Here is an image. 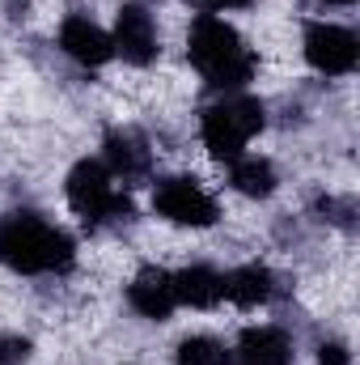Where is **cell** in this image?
<instances>
[{
    "mask_svg": "<svg viewBox=\"0 0 360 365\" xmlns=\"http://www.w3.org/2000/svg\"><path fill=\"white\" fill-rule=\"evenodd\" d=\"M0 264L26 276L68 272L73 268V238L34 212H13L0 221Z\"/></svg>",
    "mask_w": 360,
    "mask_h": 365,
    "instance_id": "cell-1",
    "label": "cell"
},
{
    "mask_svg": "<svg viewBox=\"0 0 360 365\" xmlns=\"http://www.w3.org/2000/svg\"><path fill=\"white\" fill-rule=\"evenodd\" d=\"M186 51H191V64L216 90H238V86H246L255 77V56L246 51L242 34L229 21L212 17V13H203L191 26V47Z\"/></svg>",
    "mask_w": 360,
    "mask_h": 365,
    "instance_id": "cell-2",
    "label": "cell"
},
{
    "mask_svg": "<svg viewBox=\"0 0 360 365\" xmlns=\"http://www.w3.org/2000/svg\"><path fill=\"white\" fill-rule=\"evenodd\" d=\"M259 128H263V102L259 98H225V102L208 106L199 119V136H203L208 153L221 162H238L246 140Z\"/></svg>",
    "mask_w": 360,
    "mask_h": 365,
    "instance_id": "cell-3",
    "label": "cell"
},
{
    "mask_svg": "<svg viewBox=\"0 0 360 365\" xmlns=\"http://www.w3.org/2000/svg\"><path fill=\"white\" fill-rule=\"evenodd\" d=\"M68 204L90 225H102V221H115V217L132 212V200L123 191H115V175L102 162H90V158L77 162L73 175H68Z\"/></svg>",
    "mask_w": 360,
    "mask_h": 365,
    "instance_id": "cell-4",
    "label": "cell"
},
{
    "mask_svg": "<svg viewBox=\"0 0 360 365\" xmlns=\"http://www.w3.org/2000/svg\"><path fill=\"white\" fill-rule=\"evenodd\" d=\"M153 208H157L166 221H174V225H195V230H203V225L216 221V200H212L195 179L157 182V191H153Z\"/></svg>",
    "mask_w": 360,
    "mask_h": 365,
    "instance_id": "cell-5",
    "label": "cell"
},
{
    "mask_svg": "<svg viewBox=\"0 0 360 365\" xmlns=\"http://www.w3.org/2000/svg\"><path fill=\"white\" fill-rule=\"evenodd\" d=\"M305 60H309V68H318L327 77H344L360 60L356 34L344 26H331V21H314L305 30Z\"/></svg>",
    "mask_w": 360,
    "mask_h": 365,
    "instance_id": "cell-6",
    "label": "cell"
},
{
    "mask_svg": "<svg viewBox=\"0 0 360 365\" xmlns=\"http://www.w3.org/2000/svg\"><path fill=\"white\" fill-rule=\"evenodd\" d=\"M115 51L127 60V64H136V68H144V64H153L157 60V26H153V17H149V9L144 4H136V0H127L123 9H119V17H115Z\"/></svg>",
    "mask_w": 360,
    "mask_h": 365,
    "instance_id": "cell-7",
    "label": "cell"
},
{
    "mask_svg": "<svg viewBox=\"0 0 360 365\" xmlns=\"http://www.w3.org/2000/svg\"><path fill=\"white\" fill-rule=\"evenodd\" d=\"M60 47H64L77 64H85V68H97V64H106V60L115 56L110 34H106L102 26H93L90 17H68V21L60 26Z\"/></svg>",
    "mask_w": 360,
    "mask_h": 365,
    "instance_id": "cell-8",
    "label": "cell"
},
{
    "mask_svg": "<svg viewBox=\"0 0 360 365\" xmlns=\"http://www.w3.org/2000/svg\"><path fill=\"white\" fill-rule=\"evenodd\" d=\"M127 302H132V310L144 314V319H170V310L179 306V297H174V276L162 272V268H144V272L132 280Z\"/></svg>",
    "mask_w": 360,
    "mask_h": 365,
    "instance_id": "cell-9",
    "label": "cell"
},
{
    "mask_svg": "<svg viewBox=\"0 0 360 365\" xmlns=\"http://www.w3.org/2000/svg\"><path fill=\"white\" fill-rule=\"evenodd\" d=\"M174 297L182 306H195V310H208L225 297V276H216L212 268H186L174 276Z\"/></svg>",
    "mask_w": 360,
    "mask_h": 365,
    "instance_id": "cell-10",
    "label": "cell"
},
{
    "mask_svg": "<svg viewBox=\"0 0 360 365\" xmlns=\"http://www.w3.org/2000/svg\"><path fill=\"white\" fill-rule=\"evenodd\" d=\"M106 162H110L115 175L136 179V175L149 170V149H144V140L136 132H110L106 136Z\"/></svg>",
    "mask_w": 360,
    "mask_h": 365,
    "instance_id": "cell-11",
    "label": "cell"
},
{
    "mask_svg": "<svg viewBox=\"0 0 360 365\" xmlns=\"http://www.w3.org/2000/svg\"><path fill=\"white\" fill-rule=\"evenodd\" d=\"M225 297L233 302V306H263L271 297V272L268 268H259V264H246V268H238L233 276H225Z\"/></svg>",
    "mask_w": 360,
    "mask_h": 365,
    "instance_id": "cell-12",
    "label": "cell"
},
{
    "mask_svg": "<svg viewBox=\"0 0 360 365\" xmlns=\"http://www.w3.org/2000/svg\"><path fill=\"white\" fill-rule=\"evenodd\" d=\"M242 361L246 365H284L288 361V340L275 327H250L242 331Z\"/></svg>",
    "mask_w": 360,
    "mask_h": 365,
    "instance_id": "cell-13",
    "label": "cell"
},
{
    "mask_svg": "<svg viewBox=\"0 0 360 365\" xmlns=\"http://www.w3.org/2000/svg\"><path fill=\"white\" fill-rule=\"evenodd\" d=\"M233 187L250 200H263L275 191V170L268 158H238L233 162Z\"/></svg>",
    "mask_w": 360,
    "mask_h": 365,
    "instance_id": "cell-14",
    "label": "cell"
},
{
    "mask_svg": "<svg viewBox=\"0 0 360 365\" xmlns=\"http://www.w3.org/2000/svg\"><path fill=\"white\" fill-rule=\"evenodd\" d=\"M179 365H225V349L208 336H191L179 344Z\"/></svg>",
    "mask_w": 360,
    "mask_h": 365,
    "instance_id": "cell-15",
    "label": "cell"
},
{
    "mask_svg": "<svg viewBox=\"0 0 360 365\" xmlns=\"http://www.w3.org/2000/svg\"><path fill=\"white\" fill-rule=\"evenodd\" d=\"M34 344L26 336H0V365H26Z\"/></svg>",
    "mask_w": 360,
    "mask_h": 365,
    "instance_id": "cell-16",
    "label": "cell"
},
{
    "mask_svg": "<svg viewBox=\"0 0 360 365\" xmlns=\"http://www.w3.org/2000/svg\"><path fill=\"white\" fill-rule=\"evenodd\" d=\"M186 4H195L203 13H216V9H246L250 0H186Z\"/></svg>",
    "mask_w": 360,
    "mask_h": 365,
    "instance_id": "cell-17",
    "label": "cell"
},
{
    "mask_svg": "<svg viewBox=\"0 0 360 365\" xmlns=\"http://www.w3.org/2000/svg\"><path fill=\"white\" fill-rule=\"evenodd\" d=\"M318 357H322V365H352V361H348V353H344L339 344H322V353H318Z\"/></svg>",
    "mask_w": 360,
    "mask_h": 365,
    "instance_id": "cell-18",
    "label": "cell"
},
{
    "mask_svg": "<svg viewBox=\"0 0 360 365\" xmlns=\"http://www.w3.org/2000/svg\"><path fill=\"white\" fill-rule=\"evenodd\" d=\"M322 4H352V0H322Z\"/></svg>",
    "mask_w": 360,
    "mask_h": 365,
    "instance_id": "cell-19",
    "label": "cell"
}]
</instances>
